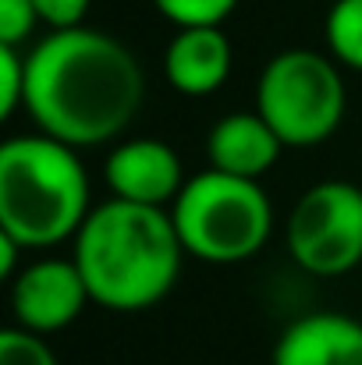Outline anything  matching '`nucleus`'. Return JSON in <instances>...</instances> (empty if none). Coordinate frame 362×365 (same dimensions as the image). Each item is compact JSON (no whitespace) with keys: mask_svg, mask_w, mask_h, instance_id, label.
I'll use <instances>...</instances> for the list:
<instances>
[{"mask_svg":"<svg viewBox=\"0 0 362 365\" xmlns=\"http://www.w3.org/2000/svg\"><path fill=\"white\" fill-rule=\"evenodd\" d=\"M25 114L71 149L121 138L146 103L139 57L104 29L46 32L25 50Z\"/></svg>","mask_w":362,"mask_h":365,"instance_id":"1","label":"nucleus"},{"mask_svg":"<svg viewBox=\"0 0 362 365\" xmlns=\"http://www.w3.org/2000/svg\"><path fill=\"white\" fill-rule=\"evenodd\" d=\"M71 259L100 309L142 312L174 291L185 248L171 210L107 199L75 235Z\"/></svg>","mask_w":362,"mask_h":365,"instance_id":"2","label":"nucleus"},{"mask_svg":"<svg viewBox=\"0 0 362 365\" xmlns=\"http://www.w3.org/2000/svg\"><path fill=\"white\" fill-rule=\"evenodd\" d=\"M93 213L79 149L43 135H11L0 145V231L25 252L75 242Z\"/></svg>","mask_w":362,"mask_h":365,"instance_id":"3","label":"nucleus"},{"mask_svg":"<svg viewBox=\"0 0 362 365\" xmlns=\"http://www.w3.org/2000/svg\"><path fill=\"white\" fill-rule=\"evenodd\" d=\"M185 255L210 266L252 259L273 235V206L259 181L203 170L185 181L171 206Z\"/></svg>","mask_w":362,"mask_h":365,"instance_id":"4","label":"nucleus"},{"mask_svg":"<svg viewBox=\"0 0 362 365\" xmlns=\"http://www.w3.org/2000/svg\"><path fill=\"white\" fill-rule=\"evenodd\" d=\"M348 110L341 64L331 53L291 46L273 53L256 82V114L277 131L284 149L327 142Z\"/></svg>","mask_w":362,"mask_h":365,"instance_id":"5","label":"nucleus"},{"mask_svg":"<svg viewBox=\"0 0 362 365\" xmlns=\"http://www.w3.org/2000/svg\"><path fill=\"white\" fill-rule=\"evenodd\" d=\"M288 252L313 277H341L362 262V185L320 181L288 213Z\"/></svg>","mask_w":362,"mask_h":365,"instance_id":"6","label":"nucleus"},{"mask_svg":"<svg viewBox=\"0 0 362 365\" xmlns=\"http://www.w3.org/2000/svg\"><path fill=\"white\" fill-rule=\"evenodd\" d=\"M89 287L75 259H36L25 262L11 280V316L14 327L50 337L68 330L89 305Z\"/></svg>","mask_w":362,"mask_h":365,"instance_id":"7","label":"nucleus"},{"mask_svg":"<svg viewBox=\"0 0 362 365\" xmlns=\"http://www.w3.org/2000/svg\"><path fill=\"white\" fill-rule=\"evenodd\" d=\"M104 181L111 188V199L135 202V206H156L171 210L174 199L185 188V167L174 145L164 138H128L118 142L104 160Z\"/></svg>","mask_w":362,"mask_h":365,"instance_id":"8","label":"nucleus"},{"mask_svg":"<svg viewBox=\"0 0 362 365\" xmlns=\"http://www.w3.org/2000/svg\"><path fill=\"white\" fill-rule=\"evenodd\" d=\"M235 50L221 25L210 29H178L164 50V75L181 96H213L231 78Z\"/></svg>","mask_w":362,"mask_h":365,"instance_id":"9","label":"nucleus"},{"mask_svg":"<svg viewBox=\"0 0 362 365\" xmlns=\"http://www.w3.org/2000/svg\"><path fill=\"white\" fill-rule=\"evenodd\" d=\"M270 365H362V323L345 312H309L284 327Z\"/></svg>","mask_w":362,"mask_h":365,"instance_id":"10","label":"nucleus"},{"mask_svg":"<svg viewBox=\"0 0 362 365\" xmlns=\"http://www.w3.org/2000/svg\"><path fill=\"white\" fill-rule=\"evenodd\" d=\"M281 153H284V142L256 110H235L221 118L206 138L210 170L245 178V181H259L266 170H273Z\"/></svg>","mask_w":362,"mask_h":365,"instance_id":"11","label":"nucleus"},{"mask_svg":"<svg viewBox=\"0 0 362 365\" xmlns=\"http://www.w3.org/2000/svg\"><path fill=\"white\" fill-rule=\"evenodd\" d=\"M323 39L327 53L362 75V0H334L327 18H323Z\"/></svg>","mask_w":362,"mask_h":365,"instance_id":"12","label":"nucleus"},{"mask_svg":"<svg viewBox=\"0 0 362 365\" xmlns=\"http://www.w3.org/2000/svg\"><path fill=\"white\" fill-rule=\"evenodd\" d=\"M241 0H153V7L174 29H210L224 25Z\"/></svg>","mask_w":362,"mask_h":365,"instance_id":"13","label":"nucleus"},{"mask_svg":"<svg viewBox=\"0 0 362 365\" xmlns=\"http://www.w3.org/2000/svg\"><path fill=\"white\" fill-rule=\"evenodd\" d=\"M25 50L0 46V118L11 121L18 110H25Z\"/></svg>","mask_w":362,"mask_h":365,"instance_id":"14","label":"nucleus"},{"mask_svg":"<svg viewBox=\"0 0 362 365\" xmlns=\"http://www.w3.org/2000/svg\"><path fill=\"white\" fill-rule=\"evenodd\" d=\"M0 365H61L46 337L29 334L21 327H7L0 334Z\"/></svg>","mask_w":362,"mask_h":365,"instance_id":"15","label":"nucleus"},{"mask_svg":"<svg viewBox=\"0 0 362 365\" xmlns=\"http://www.w3.org/2000/svg\"><path fill=\"white\" fill-rule=\"evenodd\" d=\"M39 25L43 21H39L32 0H0V46L25 50V43L36 36Z\"/></svg>","mask_w":362,"mask_h":365,"instance_id":"16","label":"nucleus"},{"mask_svg":"<svg viewBox=\"0 0 362 365\" xmlns=\"http://www.w3.org/2000/svg\"><path fill=\"white\" fill-rule=\"evenodd\" d=\"M39 21L50 32H64V29H79L86 25V14L93 7V0H32Z\"/></svg>","mask_w":362,"mask_h":365,"instance_id":"17","label":"nucleus"},{"mask_svg":"<svg viewBox=\"0 0 362 365\" xmlns=\"http://www.w3.org/2000/svg\"><path fill=\"white\" fill-rule=\"evenodd\" d=\"M21 252H25L21 245L14 242L11 235L0 231V277H4V280H14V277L21 273V269H18V255H21Z\"/></svg>","mask_w":362,"mask_h":365,"instance_id":"18","label":"nucleus"}]
</instances>
